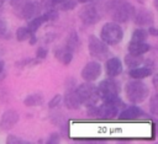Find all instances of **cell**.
<instances>
[{"instance_id": "8992f818", "label": "cell", "mask_w": 158, "mask_h": 144, "mask_svg": "<svg viewBox=\"0 0 158 144\" xmlns=\"http://www.w3.org/2000/svg\"><path fill=\"white\" fill-rule=\"evenodd\" d=\"M125 107L123 101L120 96H116L111 100L102 101L100 106H98V118L101 119H112L117 117V113Z\"/></svg>"}, {"instance_id": "3957f363", "label": "cell", "mask_w": 158, "mask_h": 144, "mask_svg": "<svg viewBox=\"0 0 158 144\" xmlns=\"http://www.w3.org/2000/svg\"><path fill=\"white\" fill-rule=\"evenodd\" d=\"M14 12L17 17L23 20H30L37 16L41 11L40 2L35 0H9Z\"/></svg>"}, {"instance_id": "7c38bea8", "label": "cell", "mask_w": 158, "mask_h": 144, "mask_svg": "<svg viewBox=\"0 0 158 144\" xmlns=\"http://www.w3.org/2000/svg\"><path fill=\"white\" fill-rule=\"evenodd\" d=\"M144 112L143 110H141L138 106H128V107H123L118 113H117V118L120 121H133V119H138L141 117H144Z\"/></svg>"}, {"instance_id": "7a4b0ae2", "label": "cell", "mask_w": 158, "mask_h": 144, "mask_svg": "<svg viewBox=\"0 0 158 144\" xmlns=\"http://www.w3.org/2000/svg\"><path fill=\"white\" fill-rule=\"evenodd\" d=\"M126 98L133 105H139L144 102L149 96V87L139 79H133L125 85Z\"/></svg>"}, {"instance_id": "836d02e7", "label": "cell", "mask_w": 158, "mask_h": 144, "mask_svg": "<svg viewBox=\"0 0 158 144\" xmlns=\"http://www.w3.org/2000/svg\"><path fill=\"white\" fill-rule=\"evenodd\" d=\"M5 76H6V71H5V69H4V70H1V71H0V81H1V80H4V79H5Z\"/></svg>"}, {"instance_id": "52a82bcc", "label": "cell", "mask_w": 158, "mask_h": 144, "mask_svg": "<svg viewBox=\"0 0 158 144\" xmlns=\"http://www.w3.org/2000/svg\"><path fill=\"white\" fill-rule=\"evenodd\" d=\"M88 50L89 54L96 60H106L110 55L109 46L95 34H90L88 38Z\"/></svg>"}, {"instance_id": "e0dca14e", "label": "cell", "mask_w": 158, "mask_h": 144, "mask_svg": "<svg viewBox=\"0 0 158 144\" xmlns=\"http://www.w3.org/2000/svg\"><path fill=\"white\" fill-rule=\"evenodd\" d=\"M149 49H151V46L146 42H132V41H130V43L127 46V52L130 54H133V55H143L147 52H149Z\"/></svg>"}, {"instance_id": "5bb4252c", "label": "cell", "mask_w": 158, "mask_h": 144, "mask_svg": "<svg viewBox=\"0 0 158 144\" xmlns=\"http://www.w3.org/2000/svg\"><path fill=\"white\" fill-rule=\"evenodd\" d=\"M123 70V64L121 62L120 58L117 57H112V58H107L106 63H105V71L107 74V76L110 78H116L118 76Z\"/></svg>"}, {"instance_id": "9a60e30c", "label": "cell", "mask_w": 158, "mask_h": 144, "mask_svg": "<svg viewBox=\"0 0 158 144\" xmlns=\"http://www.w3.org/2000/svg\"><path fill=\"white\" fill-rule=\"evenodd\" d=\"M53 54H54V58L62 63L63 65H69L73 60V52L69 50L67 47L62 46V47H57L54 48L53 50Z\"/></svg>"}, {"instance_id": "603a6c76", "label": "cell", "mask_w": 158, "mask_h": 144, "mask_svg": "<svg viewBox=\"0 0 158 144\" xmlns=\"http://www.w3.org/2000/svg\"><path fill=\"white\" fill-rule=\"evenodd\" d=\"M43 23H44V18H43V16H42V15H37V16H35V17H32V18L28 20V23H27L26 27L28 28L30 32L36 33V31H37Z\"/></svg>"}, {"instance_id": "5b68a950", "label": "cell", "mask_w": 158, "mask_h": 144, "mask_svg": "<svg viewBox=\"0 0 158 144\" xmlns=\"http://www.w3.org/2000/svg\"><path fill=\"white\" fill-rule=\"evenodd\" d=\"M75 92L79 97V101L81 105L88 106H94L99 102L100 97L98 94V89L93 82H83L80 85L75 86Z\"/></svg>"}, {"instance_id": "d590c367", "label": "cell", "mask_w": 158, "mask_h": 144, "mask_svg": "<svg viewBox=\"0 0 158 144\" xmlns=\"http://www.w3.org/2000/svg\"><path fill=\"white\" fill-rule=\"evenodd\" d=\"M138 1V4H144V0H137Z\"/></svg>"}, {"instance_id": "6da1fadb", "label": "cell", "mask_w": 158, "mask_h": 144, "mask_svg": "<svg viewBox=\"0 0 158 144\" xmlns=\"http://www.w3.org/2000/svg\"><path fill=\"white\" fill-rule=\"evenodd\" d=\"M106 12L116 23H126L132 18L135 6L126 0H110L106 4Z\"/></svg>"}, {"instance_id": "83f0119b", "label": "cell", "mask_w": 158, "mask_h": 144, "mask_svg": "<svg viewBox=\"0 0 158 144\" xmlns=\"http://www.w3.org/2000/svg\"><path fill=\"white\" fill-rule=\"evenodd\" d=\"M149 111L152 112V114H157L158 113V101H157V95H154L151 98L149 102Z\"/></svg>"}, {"instance_id": "e575fe53", "label": "cell", "mask_w": 158, "mask_h": 144, "mask_svg": "<svg viewBox=\"0 0 158 144\" xmlns=\"http://www.w3.org/2000/svg\"><path fill=\"white\" fill-rule=\"evenodd\" d=\"M93 0H77L78 4H86V2H91Z\"/></svg>"}, {"instance_id": "cb8c5ba5", "label": "cell", "mask_w": 158, "mask_h": 144, "mask_svg": "<svg viewBox=\"0 0 158 144\" xmlns=\"http://www.w3.org/2000/svg\"><path fill=\"white\" fill-rule=\"evenodd\" d=\"M147 37H148L147 30H144V28H136V30L132 32L131 41H132V42H146Z\"/></svg>"}, {"instance_id": "d6a6232c", "label": "cell", "mask_w": 158, "mask_h": 144, "mask_svg": "<svg viewBox=\"0 0 158 144\" xmlns=\"http://www.w3.org/2000/svg\"><path fill=\"white\" fill-rule=\"evenodd\" d=\"M27 41H28V43H30L31 46H33V44L37 42V37H36V34H35V33H31V36H30V38H28Z\"/></svg>"}, {"instance_id": "484cf974", "label": "cell", "mask_w": 158, "mask_h": 144, "mask_svg": "<svg viewBox=\"0 0 158 144\" xmlns=\"http://www.w3.org/2000/svg\"><path fill=\"white\" fill-rule=\"evenodd\" d=\"M60 102H62V95L57 94V95H54V96L49 100V102H48V107H49V108H56V107L59 106Z\"/></svg>"}, {"instance_id": "1f68e13d", "label": "cell", "mask_w": 158, "mask_h": 144, "mask_svg": "<svg viewBox=\"0 0 158 144\" xmlns=\"http://www.w3.org/2000/svg\"><path fill=\"white\" fill-rule=\"evenodd\" d=\"M147 32H148V36L151 34V36H153V37H156L157 34H158V30L156 28V27H153L152 25L148 27V30H147Z\"/></svg>"}, {"instance_id": "4dcf8cb0", "label": "cell", "mask_w": 158, "mask_h": 144, "mask_svg": "<svg viewBox=\"0 0 158 144\" xmlns=\"http://www.w3.org/2000/svg\"><path fill=\"white\" fill-rule=\"evenodd\" d=\"M48 143L53 144V143H59V133H52L48 138Z\"/></svg>"}, {"instance_id": "9c48e42d", "label": "cell", "mask_w": 158, "mask_h": 144, "mask_svg": "<svg viewBox=\"0 0 158 144\" xmlns=\"http://www.w3.org/2000/svg\"><path fill=\"white\" fill-rule=\"evenodd\" d=\"M79 18L84 25L89 26V25H95L96 22H99V20L101 18V15L95 4L86 2L79 11Z\"/></svg>"}, {"instance_id": "d6986e66", "label": "cell", "mask_w": 158, "mask_h": 144, "mask_svg": "<svg viewBox=\"0 0 158 144\" xmlns=\"http://www.w3.org/2000/svg\"><path fill=\"white\" fill-rule=\"evenodd\" d=\"M44 102V97L42 94L40 92H35L31 95H27L23 98V105L27 107H37V106H42Z\"/></svg>"}, {"instance_id": "8fae6325", "label": "cell", "mask_w": 158, "mask_h": 144, "mask_svg": "<svg viewBox=\"0 0 158 144\" xmlns=\"http://www.w3.org/2000/svg\"><path fill=\"white\" fill-rule=\"evenodd\" d=\"M133 22L138 26H151L154 23V15L151 10L146 7H135V12L132 15Z\"/></svg>"}, {"instance_id": "ac0fdd59", "label": "cell", "mask_w": 158, "mask_h": 144, "mask_svg": "<svg viewBox=\"0 0 158 144\" xmlns=\"http://www.w3.org/2000/svg\"><path fill=\"white\" fill-rule=\"evenodd\" d=\"M153 74V69L147 66V65H141V66H137V68H133V69H130L128 70V75L132 78V79H146L148 76H151Z\"/></svg>"}, {"instance_id": "4fadbf2b", "label": "cell", "mask_w": 158, "mask_h": 144, "mask_svg": "<svg viewBox=\"0 0 158 144\" xmlns=\"http://www.w3.org/2000/svg\"><path fill=\"white\" fill-rule=\"evenodd\" d=\"M19 118H20V116L15 110L5 111L0 118V128L5 132L12 129L16 126V123L19 122Z\"/></svg>"}, {"instance_id": "ffe728a7", "label": "cell", "mask_w": 158, "mask_h": 144, "mask_svg": "<svg viewBox=\"0 0 158 144\" xmlns=\"http://www.w3.org/2000/svg\"><path fill=\"white\" fill-rule=\"evenodd\" d=\"M80 46V39H79V36L75 31H70L65 38V43H64V47H67L69 50H72L73 53L79 48Z\"/></svg>"}, {"instance_id": "d4e9b609", "label": "cell", "mask_w": 158, "mask_h": 144, "mask_svg": "<svg viewBox=\"0 0 158 144\" xmlns=\"http://www.w3.org/2000/svg\"><path fill=\"white\" fill-rule=\"evenodd\" d=\"M31 33L32 32H30L27 27H19L16 30V39L19 42H25V41H27L30 38Z\"/></svg>"}, {"instance_id": "2e32d148", "label": "cell", "mask_w": 158, "mask_h": 144, "mask_svg": "<svg viewBox=\"0 0 158 144\" xmlns=\"http://www.w3.org/2000/svg\"><path fill=\"white\" fill-rule=\"evenodd\" d=\"M62 98H63L64 106H65L68 110H78V108L81 106V103H80V101H79V97H78V95H77V92H75V87L67 90L64 97H62Z\"/></svg>"}, {"instance_id": "f546056e", "label": "cell", "mask_w": 158, "mask_h": 144, "mask_svg": "<svg viewBox=\"0 0 158 144\" xmlns=\"http://www.w3.org/2000/svg\"><path fill=\"white\" fill-rule=\"evenodd\" d=\"M6 143H7V144H20V143H23V142H22L19 137L10 134V135H7V138H6Z\"/></svg>"}, {"instance_id": "277c9868", "label": "cell", "mask_w": 158, "mask_h": 144, "mask_svg": "<svg viewBox=\"0 0 158 144\" xmlns=\"http://www.w3.org/2000/svg\"><path fill=\"white\" fill-rule=\"evenodd\" d=\"M123 38V30L120 23L107 22L100 30V39L104 41L107 46H116Z\"/></svg>"}, {"instance_id": "f1b7e54d", "label": "cell", "mask_w": 158, "mask_h": 144, "mask_svg": "<svg viewBox=\"0 0 158 144\" xmlns=\"http://www.w3.org/2000/svg\"><path fill=\"white\" fill-rule=\"evenodd\" d=\"M48 55V50L44 48V47H38L37 50H36V58L38 60H42V59H46Z\"/></svg>"}, {"instance_id": "44dd1931", "label": "cell", "mask_w": 158, "mask_h": 144, "mask_svg": "<svg viewBox=\"0 0 158 144\" xmlns=\"http://www.w3.org/2000/svg\"><path fill=\"white\" fill-rule=\"evenodd\" d=\"M123 62H125V65L128 69H133V68L141 66L144 63V58H143V55H133V54L128 53V54L125 55Z\"/></svg>"}, {"instance_id": "7402d4cb", "label": "cell", "mask_w": 158, "mask_h": 144, "mask_svg": "<svg viewBox=\"0 0 158 144\" xmlns=\"http://www.w3.org/2000/svg\"><path fill=\"white\" fill-rule=\"evenodd\" d=\"M77 5V0H54V7L58 11H72Z\"/></svg>"}, {"instance_id": "4316f807", "label": "cell", "mask_w": 158, "mask_h": 144, "mask_svg": "<svg viewBox=\"0 0 158 144\" xmlns=\"http://www.w3.org/2000/svg\"><path fill=\"white\" fill-rule=\"evenodd\" d=\"M2 37H5V38L9 37V34H7V23L4 18L0 17V38H2Z\"/></svg>"}, {"instance_id": "ba28073f", "label": "cell", "mask_w": 158, "mask_h": 144, "mask_svg": "<svg viewBox=\"0 0 158 144\" xmlns=\"http://www.w3.org/2000/svg\"><path fill=\"white\" fill-rule=\"evenodd\" d=\"M96 89H98V94L101 101L111 100L118 96L120 94V84L115 80V78H110V76L101 80L99 85L96 86Z\"/></svg>"}, {"instance_id": "30bf717a", "label": "cell", "mask_w": 158, "mask_h": 144, "mask_svg": "<svg viewBox=\"0 0 158 144\" xmlns=\"http://www.w3.org/2000/svg\"><path fill=\"white\" fill-rule=\"evenodd\" d=\"M100 75H101V64L96 60L88 62L80 73L81 79L88 82H94L100 78Z\"/></svg>"}]
</instances>
